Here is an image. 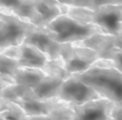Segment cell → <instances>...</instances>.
I'll return each instance as SVG.
<instances>
[{
    "instance_id": "cell-1",
    "label": "cell",
    "mask_w": 122,
    "mask_h": 120,
    "mask_svg": "<svg viewBox=\"0 0 122 120\" xmlns=\"http://www.w3.org/2000/svg\"><path fill=\"white\" fill-rule=\"evenodd\" d=\"M71 75L93 89L100 97L122 106V70L111 60L99 58L88 70Z\"/></svg>"
},
{
    "instance_id": "cell-2",
    "label": "cell",
    "mask_w": 122,
    "mask_h": 120,
    "mask_svg": "<svg viewBox=\"0 0 122 120\" xmlns=\"http://www.w3.org/2000/svg\"><path fill=\"white\" fill-rule=\"evenodd\" d=\"M66 13L96 26L104 34L114 35L122 32V4L103 5L95 9L67 5Z\"/></svg>"
},
{
    "instance_id": "cell-3",
    "label": "cell",
    "mask_w": 122,
    "mask_h": 120,
    "mask_svg": "<svg viewBox=\"0 0 122 120\" xmlns=\"http://www.w3.org/2000/svg\"><path fill=\"white\" fill-rule=\"evenodd\" d=\"M54 40L59 43H78L93 34L102 33L94 25L62 13L47 26Z\"/></svg>"
},
{
    "instance_id": "cell-4",
    "label": "cell",
    "mask_w": 122,
    "mask_h": 120,
    "mask_svg": "<svg viewBox=\"0 0 122 120\" xmlns=\"http://www.w3.org/2000/svg\"><path fill=\"white\" fill-rule=\"evenodd\" d=\"M43 70L46 76L32 88L33 95L41 100L57 98L62 83L71 76V73L65 69L60 58L49 59Z\"/></svg>"
},
{
    "instance_id": "cell-5",
    "label": "cell",
    "mask_w": 122,
    "mask_h": 120,
    "mask_svg": "<svg viewBox=\"0 0 122 120\" xmlns=\"http://www.w3.org/2000/svg\"><path fill=\"white\" fill-rule=\"evenodd\" d=\"M59 53L71 75L88 70L100 58L96 50L79 43H61Z\"/></svg>"
},
{
    "instance_id": "cell-6",
    "label": "cell",
    "mask_w": 122,
    "mask_h": 120,
    "mask_svg": "<svg viewBox=\"0 0 122 120\" xmlns=\"http://www.w3.org/2000/svg\"><path fill=\"white\" fill-rule=\"evenodd\" d=\"M34 26L12 11L0 8V51L9 46L21 44Z\"/></svg>"
},
{
    "instance_id": "cell-7",
    "label": "cell",
    "mask_w": 122,
    "mask_h": 120,
    "mask_svg": "<svg viewBox=\"0 0 122 120\" xmlns=\"http://www.w3.org/2000/svg\"><path fill=\"white\" fill-rule=\"evenodd\" d=\"M73 114L71 120H111L114 103L98 97L83 104H70Z\"/></svg>"
},
{
    "instance_id": "cell-8",
    "label": "cell",
    "mask_w": 122,
    "mask_h": 120,
    "mask_svg": "<svg viewBox=\"0 0 122 120\" xmlns=\"http://www.w3.org/2000/svg\"><path fill=\"white\" fill-rule=\"evenodd\" d=\"M98 97L93 89L71 75L62 83L57 98L69 104H83Z\"/></svg>"
},
{
    "instance_id": "cell-9",
    "label": "cell",
    "mask_w": 122,
    "mask_h": 120,
    "mask_svg": "<svg viewBox=\"0 0 122 120\" xmlns=\"http://www.w3.org/2000/svg\"><path fill=\"white\" fill-rule=\"evenodd\" d=\"M23 42L31 44L42 50L49 59L60 58V45L61 43L54 40L53 36L47 29V27L34 26L26 35Z\"/></svg>"
},
{
    "instance_id": "cell-10",
    "label": "cell",
    "mask_w": 122,
    "mask_h": 120,
    "mask_svg": "<svg viewBox=\"0 0 122 120\" xmlns=\"http://www.w3.org/2000/svg\"><path fill=\"white\" fill-rule=\"evenodd\" d=\"M0 8L12 11L35 26L45 27L38 12L37 0H0Z\"/></svg>"
},
{
    "instance_id": "cell-11",
    "label": "cell",
    "mask_w": 122,
    "mask_h": 120,
    "mask_svg": "<svg viewBox=\"0 0 122 120\" xmlns=\"http://www.w3.org/2000/svg\"><path fill=\"white\" fill-rule=\"evenodd\" d=\"M58 102H59L58 98H52L48 100L38 99L33 95L31 90L27 95H25L23 98L17 100L14 103L19 105L25 110V112L30 117V116L50 114Z\"/></svg>"
},
{
    "instance_id": "cell-12",
    "label": "cell",
    "mask_w": 122,
    "mask_h": 120,
    "mask_svg": "<svg viewBox=\"0 0 122 120\" xmlns=\"http://www.w3.org/2000/svg\"><path fill=\"white\" fill-rule=\"evenodd\" d=\"M49 57L35 46L22 42L19 44V55L18 64L20 67L44 69Z\"/></svg>"
},
{
    "instance_id": "cell-13",
    "label": "cell",
    "mask_w": 122,
    "mask_h": 120,
    "mask_svg": "<svg viewBox=\"0 0 122 120\" xmlns=\"http://www.w3.org/2000/svg\"><path fill=\"white\" fill-rule=\"evenodd\" d=\"M78 43L96 50L97 53L109 49L122 50V32L114 35L96 33Z\"/></svg>"
},
{
    "instance_id": "cell-14",
    "label": "cell",
    "mask_w": 122,
    "mask_h": 120,
    "mask_svg": "<svg viewBox=\"0 0 122 120\" xmlns=\"http://www.w3.org/2000/svg\"><path fill=\"white\" fill-rule=\"evenodd\" d=\"M45 76H46V73L43 69L19 67L16 70L13 75V78L15 83L17 84L34 88Z\"/></svg>"
},
{
    "instance_id": "cell-15",
    "label": "cell",
    "mask_w": 122,
    "mask_h": 120,
    "mask_svg": "<svg viewBox=\"0 0 122 120\" xmlns=\"http://www.w3.org/2000/svg\"><path fill=\"white\" fill-rule=\"evenodd\" d=\"M72 109L69 103L59 100L54 109L50 114L30 116L29 120H71L72 118Z\"/></svg>"
},
{
    "instance_id": "cell-16",
    "label": "cell",
    "mask_w": 122,
    "mask_h": 120,
    "mask_svg": "<svg viewBox=\"0 0 122 120\" xmlns=\"http://www.w3.org/2000/svg\"><path fill=\"white\" fill-rule=\"evenodd\" d=\"M61 4L70 6L83 7L88 9H95L99 6L109 4H122V0H58Z\"/></svg>"
},
{
    "instance_id": "cell-17",
    "label": "cell",
    "mask_w": 122,
    "mask_h": 120,
    "mask_svg": "<svg viewBox=\"0 0 122 120\" xmlns=\"http://www.w3.org/2000/svg\"><path fill=\"white\" fill-rule=\"evenodd\" d=\"M5 120H29L30 116L25 110L17 104L10 102V105L7 110L0 114Z\"/></svg>"
},
{
    "instance_id": "cell-18",
    "label": "cell",
    "mask_w": 122,
    "mask_h": 120,
    "mask_svg": "<svg viewBox=\"0 0 122 120\" xmlns=\"http://www.w3.org/2000/svg\"><path fill=\"white\" fill-rule=\"evenodd\" d=\"M19 67L20 66L16 59L11 58L0 51V73H5L13 76Z\"/></svg>"
},
{
    "instance_id": "cell-19",
    "label": "cell",
    "mask_w": 122,
    "mask_h": 120,
    "mask_svg": "<svg viewBox=\"0 0 122 120\" xmlns=\"http://www.w3.org/2000/svg\"><path fill=\"white\" fill-rule=\"evenodd\" d=\"M14 78L11 75L5 74V73H0V92L4 90L7 87H9L11 84H14Z\"/></svg>"
},
{
    "instance_id": "cell-20",
    "label": "cell",
    "mask_w": 122,
    "mask_h": 120,
    "mask_svg": "<svg viewBox=\"0 0 122 120\" xmlns=\"http://www.w3.org/2000/svg\"><path fill=\"white\" fill-rule=\"evenodd\" d=\"M4 54L11 57V58H14V59H18V55H19V45H11V46H9L7 48H5L4 50H1Z\"/></svg>"
},
{
    "instance_id": "cell-21",
    "label": "cell",
    "mask_w": 122,
    "mask_h": 120,
    "mask_svg": "<svg viewBox=\"0 0 122 120\" xmlns=\"http://www.w3.org/2000/svg\"><path fill=\"white\" fill-rule=\"evenodd\" d=\"M111 120H122V106H114Z\"/></svg>"
},
{
    "instance_id": "cell-22",
    "label": "cell",
    "mask_w": 122,
    "mask_h": 120,
    "mask_svg": "<svg viewBox=\"0 0 122 120\" xmlns=\"http://www.w3.org/2000/svg\"><path fill=\"white\" fill-rule=\"evenodd\" d=\"M10 105V101L5 99L4 97H2L0 95V114L2 112H4L5 110H7L9 109Z\"/></svg>"
},
{
    "instance_id": "cell-23",
    "label": "cell",
    "mask_w": 122,
    "mask_h": 120,
    "mask_svg": "<svg viewBox=\"0 0 122 120\" xmlns=\"http://www.w3.org/2000/svg\"><path fill=\"white\" fill-rule=\"evenodd\" d=\"M0 120H5V119H4V118H3V117L0 115Z\"/></svg>"
}]
</instances>
